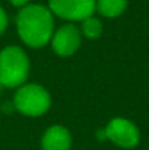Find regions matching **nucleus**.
Instances as JSON below:
<instances>
[{"instance_id": "f257e3e1", "label": "nucleus", "mask_w": 149, "mask_h": 150, "mask_svg": "<svg viewBox=\"0 0 149 150\" xmlns=\"http://www.w3.org/2000/svg\"><path fill=\"white\" fill-rule=\"evenodd\" d=\"M21 40L32 48L44 47L54 34V18L48 7L43 4H26L16 19Z\"/></svg>"}, {"instance_id": "f03ea898", "label": "nucleus", "mask_w": 149, "mask_h": 150, "mask_svg": "<svg viewBox=\"0 0 149 150\" xmlns=\"http://www.w3.org/2000/svg\"><path fill=\"white\" fill-rule=\"evenodd\" d=\"M29 74V60L26 52L10 45L0 51V83L6 88L22 86Z\"/></svg>"}, {"instance_id": "7ed1b4c3", "label": "nucleus", "mask_w": 149, "mask_h": 150, "mask_svg": "<svg viewBox=\"0 0 149 150\" xmlns=\"http://www.w3.org/2000/svg\"><path fill=\"white\" fill-rule=\"evenodd\" d=\"M51 99L47 89L37 83L19 86L13 99V106L26 117H40L46 114L48 111Z\"/></svg>"}, {"instance_id": "20e7f679", "label": "nucleus", "mask_w": 149, "mask_h": 150, "mask_svg": "<svg viewBox=\"0 0 149 150\" xmlns=\"http://www.w3.org/2000/svg\"><path fill=\"white\" fill-rule=\"evenodd\" d=\"M97 0H50L53 15L66 21H83L94 15Z\"/></svg>"}, {"instance_id": "39448f33", "label": "nucleus", "mask_w": 149, "mask_h": 150, "mask_svg": "<svg viewBox=\"0 0 149 150\" xmlns=\"http://www.w3.org/2000/svg\"><path fill=\"white\" fill-rule=\"evenodd\" d=\"M105 136L108 140L123 149H132L138 146L140 140V133L138 127L132 121L120 117L113 118L108 122V125L105 127Z\"/></svg>"}, {"instance_id": "423d86ee", "label": "nucleus", "mask_w": 149, "mask_h": 150, "mask_svg": "<svg viewBox=\"0 0 149 150\" xmlns=\"http://www.w3.org/2000/svg\"><path fill=\"white\" fill-rule=\"evenodd\" d=\"M81 42H82L81 31L72 23H66L60 26L57 31H54L51 38L53 50L57 55L61 57H69L75 54L81 47Z\"/></svg>"}, {"instance_id": "0eeeda50", "label": "nucleus", "mask_w": 149, "mask_h": 150, "mask_svg": "<svg viewBox=\"0 0 149 150\" xmlns=\"http://www.w3.org/2000/svg\"><path fill=\"white\" fill-rule=\"evenodd\" d=\"M43 150H70L72 136L63 125H53L44 133L41 140Z\"/></svg>"}, {"instance_id": "6e6552de", "label": "nucleus", "mask_w": 149, "mask_h": 150, "mask_svg": "<svg viewBox=\"0 0 149 150\" xmlns=\"http://www.w3.org/2000/svg\"><path fill=\"white\" fill-rule=\"evenodd\" d=\"M127 7V0H97L95 10L105 18H117Z\"/></svg>"}, {"instance_id": "1a4fd4ad", "label": "nucleus", "mask_w": 149, "mask_h": 150, "mask_svg": "<svg viewBox=\"0 0 149 150\" xmlns=\"http://www.w3.org/2000/svg\"><path fill=\"white\" fill-rule=\"evenodd\" d=\"M82 22H83L82 23V32H83V35L86 38L97 40V38L101 37V34H102V23H101L99 19L94 18V15L86 18V19H83Z\"/></svg>"}, {"instance_id": "9d476101", "label": "nucleus", "mask_w": 149, "mask_h": 150, "mask_svg": "<svg viewBox=\"0 0 149 150\" xmlns=\"http://www.w3.org/2000/svg\"><path fill=\"white\" fill-rule=\"evenodd\" d=\"M6 28H7V15H6V12L0 7V35L4 32Z\"/></svg>"}, {"instance_id": "9b49d317", "label": "nucleus", "mask_w": 149, "mask_h": 150, "mask_svg": "<svg viewBox=\"0 0 149 150\" xmlns=\"http://www.w3.org/2000/svg\"><path fill=\"white\" fill-rule=\"evenodd\" d=\"M29 1H31V0H10V3H12L13 6H18V7H24V6L29 4Z\"/></svg>"}, {"instance_id": "f8f14e48", "label": "nucleus", "mask_w": 149, "mask_h": 150, "mask_svg": "<svg viewBox=\"0 0 149 150\" xmlns=\"http://www.w3.org/2000/svg\"><path fill=\"white\" fill-rule=\"evenodd\" d=\"M97 137H98V140H105V139H107V136H105V128H104V130H99L98 133H97Z\"/></svg>"}, {"instance_id": "ddd939ff", "label": "nucleus", "mask_w": 149, "mask_h": 150, "mask_svg": "<svg viewBox=\"0 0 149 150\" xmlns=\"http://www.w3.org/2000/svg\"><path fill=\"white\" fill-rule=\"evenodd\" d=\"M1 88H3V85H1V83H0V91H1Z\"/></svg>"}]
</instances>
